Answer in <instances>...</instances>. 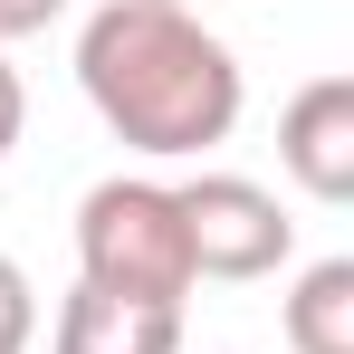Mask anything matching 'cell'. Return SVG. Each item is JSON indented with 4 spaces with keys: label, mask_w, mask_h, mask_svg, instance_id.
I'll return each mask as SVG.
<instances>
[{
    "label": "cell",
    "mask_w": 354,
    "mask_h": 354,
    "mask_svg": "<svg viewBox=\"0 0 354 354\" xmlns=\"http://www.w3.org/2000/svg\"><path fill=\"white\" fill-rule=\"evenodd\" d=\"M48 354H182V306H134L106 288H67Z\"/></svg>",
    "instance_id": "5b68a950"
},
{
    "label": "cell",
    "mask_w": 354,
    "mask_h": 354,
    "mask_svg": "<svg viewBox=\"0 0 354 354\" xmlns=\"http://www.w3.org/2000/svg\"><path fill=\"white\" fill-rule=\"evenodd\" d=\"M278 163L306 201H354V77H306L288 96Z\"/></svg>",
    "instance_id": "277c9868"
},
{
    "label": "cell",
    "mask_w": 354,
    "mask_h": 354,
    "mask_svg": "<svg viewBox=\"0 0 354 354\" xmlns=\"http://www.w3.org/2000/svg\"><path fill=\"white\" fill-rule=\"evenodd\" d=\"M58 10H67V0H0V48H10V39H39Z\"/></svg>",
    "instance_id": "9c48e42d"
},
{
    "label": "cell",
    "mask_w": 354,
    "mask_h": 354,
    "mask_svg": "<svg viewBox=\"0 0 354 354\" xmlns=\"http://www.w3.org/2000/svg\"><path fill=\"white\" fill-rule=\"evenodd\" d=\"M182 10H192V0H182Z\"/></svg>",
    "instance_id": "30bf717a"
},
{
    "label": "cell",
    "mask_w": 354,
    "mask_h": 354,
    "mask_svg": "<svg viewBox=\"0 0 354 354\" xmlns=\"http://www.w3.org/2000/svg\"><path fill=\"white\" fill-rule=\"evenodd\" d=\"M182 239H192V278H278L297 249V221L278 211V192L249 173H192L173 182Z\"/></svg>",
    "instance_id": "3957f363"
},
{
    "label": "cell",
    "mask_w": 354,
    "mask_h": 354,
    "mask_svg": "<svg viewBox=\"0 0 354 354\" xmlns=\"http://www.w3.org/2000/svg\"><path fill=\"white\" fill-rule=\"evenodd\" d=\"M288 354H354V259H316L288 288Z\"/></svg>",
    "instance_id": "8992f818"
},
{
    "label": "cell",
    "mask_w": 354,
    "mask_h": 354,
    "mask_svg": "<svg viewBox=\"0 0 354 354\" xmlns=\"http://www.w3.org/2000/svg\"><path fill=\"white\" fill-rule=\"evenodd\" d=\"M77 288L134 297V306H182L201 288L192 278V239H182V201L153 173H115L77 201Z\"/></svg>",
    "instance_id": "7a4b0ae2"
},
{
    "label": "cell",
    "mask_w": 354,
    "mask_h": 354,
    "mask_svg": "<svg viewBox=\"0 0 354 354\" xmlns=\"http://www.w3.org/2000/svg\"><path fill=\"white\" fill-rule=\"evenodd\" d=\"M39 345V288H29V268L0 249V354H29Z\"/></svg>",
    "instance_id": "52a82bcc"
},
{
    "label": "cell",
    "mask_w": 354,
    "mask_h": 354,
    "mask_svg": "<svg viewBox=\"0 0 354 354\" xmlns=\"http://www.w3.org/2000/svg\"><path fill=\"white\" fill-rule=\"evenodd\" d=\"M19 124H29V86H19V67H10V48H0V163H10Z\"/></svg>",
    "instance_id": "ba28073f"
},
{
    "label": "cell",
    "mask_w": 354,
    "mask_h": 354,
    "mask_svg": "<svg viewBox=\"0 0 354 354\" xmlns=\"http://www.w3.org/2000/svg\"><path fill=\"white\" fill-rule=\"evenodd\" d=\"M77 86L106 115V134L153 163L230 144L239 106H249L230 39H211L201 10H182V0H106L77 29Z\"/></svg>",
    "instance_id": "6da1fadb"
}]
</instances>
